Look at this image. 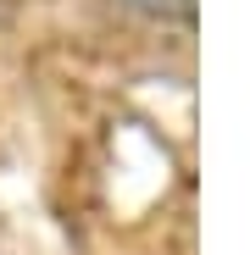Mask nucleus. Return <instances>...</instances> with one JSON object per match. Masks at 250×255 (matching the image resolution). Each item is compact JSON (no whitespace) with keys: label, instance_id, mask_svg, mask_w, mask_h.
<instances>
[]
</instances>
